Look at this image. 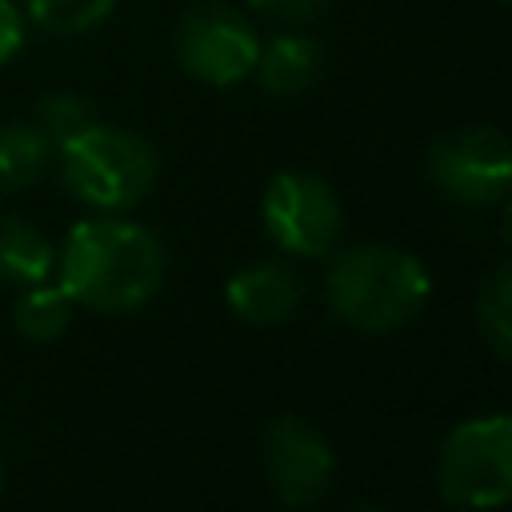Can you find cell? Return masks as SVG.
<instances>
[{
	"mask_svg": "<svg viewBox=\"0 0 512 512\" xmlns=\"http://www.w3.org/2000/svg\"><path fill=\"white\" fill-rule=\"evenodd\" d=\"M260 220L272 244L288 256H328L344 236V204L336 188L304 168L276 172L260 196Z\"/></svg>",
	"mask_w": 512,
	"mask_h": 512,
	"instance_id": "obj_5",
	"label": "cell"
},
{
	"mask_svg": "<svg viewBox=\"0 0 512 512\" xmlns=\"http://www.w3.org/2000/svg\"><path fill=\"white\" fill-rule=\"evenodd\" d=\"M116 0H24V16L48 36H80L112 16Z\"/></svg>",
	"mask_w": 512,
	"mask_h": 512,
	"instance_id": "obj_15",
	"label": "cell"
},
{
	"mask_svg": "<svg viewBox=\"0 0 512 512\" xmlns=\"http://www.w3.org/2000/svg\"><path fill=\"white\" fill-rule=\"evenodd\" d=\"M52 156V144L36 124L12 120L0 124V192H20L28 188Z\"/></svg>",
	"mask_w": 512,
	"mask_h": 512,
	"instance_id": "obj_13",
	"label": "cell"
},
{
	"mask_svg": "<svg viewBox=\"0 0 512 512\" xmlns=\"http://www.w3.org/2000/svg\"><path fill=\"white\" fill-rule=\"evenodd\" d=\"M56 152L64 188L96 212L136 208L140 200H148L160 176V156L144 136L100 120H92Z\"/></svg>",
	"mask_w": 512,
	"mask_h": 512,
	"instance_id": "obj_3",
	"label": "cell"
},
{
	"mask_svg": "<svg viewBox=\"0 0 512 512\" xmlns=\"http://www.w3.org/2000/svg\"><path fill=\"white\" fill-rule=\"evenodd\" d=\"M332 0H248V8L268 20V24H280V28H300V24H312L328 12Z\"/></svg>",
	"mask_w": 512,
	"mask_h": 512,
	"instance_id": "obj_17",
	"label": "cell"
},
{
	"mask_svg": "<svg viewBox=\"0 0 512 512\" xmlns=\"http://www.w3.org/2000/svg\"><path fill=\"white\" fill-rule=\"evenodd\" d=\"M260 468L268 488L288 508L316 504L332 480H336V452L320 428H312L304 416L280 412L268 420L260 436Z\"/></svg>",
	"mask_w": 512,
	"mask_h": 512,
	"instance_id": "obj_8",
	"label": "cell"
},
{
	"mask_svg": "<svg viewBox=\"0 0 512 512\" xmlns=\"http://www.w3.org/2000/svg\"><path fill=\"white\" fill-rule=\"evenodd\" d=\"M332 256V252H328ZM328 308L340 324L384 336L408 328L432 296V276L420 256L396 244H352L340 248L324 276Z\"/></svg>",
	"mask_w": 512,
	"mask_h": 512,
	"instance_id": "obj_2",
	"label": "cell"
},
{
	"mask_svg": "<svg viewBox=\"0 0 512 512\" xmlns=\"http://www.w3.org/2000/svg\"><path fill=\"white\" fill-rule=\"evenodd\" d=\"M320 68H324L320 40L300 36V32H280L268 44H260L252 76L268 96H296L316 84Z\"/></svg>",
	"mask_w": 512,
	"mask_h": 512,
	"instance_id": "obj_10",
	"label": "cell"
},
{
	"mask_svg": "<svg viewBox=\"0 0 512 512\" xmlns=\"http://www.w3.org/2000/svg\"><path fill=\"white\" fill-rule=\"evenodd\" d=\"M476 332L496 360L512 356V272L500 264L476 296Z\"/></svg>",
	"mask_w": 512,
	"mask_h": 512,
	"instance_id": "obj_14",
	"label": "cell"
},
{
	"mask_svg": "<svg viewBox=\"0 0 512 512\" xmlns=\"http://www.w3.org/2000/svg\"><path fill=\"white\" fill-rule=\"evenodd\" d=\"M24 36H28V16L16 0H0V68L12 64L24 48Z\"/></svg>",
	"mask_w": 512,
	"mask_h": 512,
	"instance_id": "obj_18",
	"label": "cell"
},
{
	"mask_svg": "<svg viewBox=\"0 0 512 512\" xmlns=\"http://www.w3.org/2000/svg\"><path fill=\"white\" fill-rule=\"evenodd\" d=\"M260 36L248 16L228 4H196L176 24V60L180 68L212 88H232L252 76Z\"/></svg>",
	"mask_w": 512,
	"mask_h": 512,
	"instance_id": "obj_7",
	"label": "cell"
},
{
	"mask_svg": "<svg viewBox=\"0 0 512 512\" xmlns=\"http://www.w3.org/2000/svg\"><path fill=\"white\" fill-rule=\"evenodd\" d=\"M56 272V248L52 240L20 216L0 220V280L12 288H28L40 280H52Z\"/></svg>",
	"mask_w": 512,
	"mask_h": 512,
	"instance_id": "obj_11",
	"label": "cell"
},
{
	"mask_svg": "<svg viewBox=\"0 0 512 512\" xmlns=\"http://www.w3.org/2000/svg\"><path fill=\"white\" fill-rule=\"evenodd\" d=\"M428 180L456 204L488 208L500 204L512 176V144L496 124H464L432 140Z\"/></svg>",
	"mask_w": 512,
	"mask_h": 512,
	"instance_id": "obj_6",
	"label": "cell"
},
{
	"mask_svg": "<svg viewBox=\"0 0 512 512\" xmlns=\"http://www.w3.org/2000/svg\"><path fill=\"white\" fill-rule=\"evenodd\" d=\"M492 4H508V0H492Z\"/></svg>",
	"mask_w": 512,
	"mask_h": 512,
	"instance_id": "obj_19",
	"label": "cell"
},
{
	"mask_svg": "<svg viewBox=\"0 0 512 512\" xmlns=\"http://www.w3.org/2000/svg\"><path fill=\"white\" fill-rule=\"evenodd\" d=\"M224 300L240 324L276 328V324L292 320V312L300 304V280L280 260H256V264H244L228 276Z\"/></svg>",
	"mask_w": 512,
	"mask_h": 512,
	"instance_id": "obj_9",
	"label": "cell"
},
{
	"mask_svg": "<svg viewBox=\"0 0 512 512\" xmlns=\"http://www.w3.org/2000/svg\"><path fill=\"white\" fill-rule=\"evenodd\" d=\"M56 284L76 308L136 312L164 284V244L144 224L120 216L80 220L56 248Z\"/></svg>",
	"mask_w": 512,
	"mask_h": 512,
	"instance_id": "obj_1",
	"label": "cell"
},
{
	"mask_svg": "<svg viewBox=\"0 0 512 512\" xmlns=\"http://www.w3.org/2000/svg\"><path fill=\"white\" fill-rule=\"evenodd\" d=\"M0 476H4V468H0Z\"/></svg>",
	"mask_w": 512,
	"mask_h": 512,
	"instance_id": "obj_20",
	"label": "cell"
},
{
	"mask_svg": "<svg viewBox=\"0 0 512 512\" xmlns=\"http://www.w3.org/2000/svg\"><path fill=\"white\" fill-rule=\"evenodd\" d=\"M436 492L456 508H500L512 496V420L504 412L468 416L444 436Z\"/></svg>",
	"mask_w": 512,
	"mask_h": 512,
	"instance_id": "obj_4",
	"label": "cell"
},
{
	"mask_svg": "<svg viewBox=\"0 0 512 512\" xmlns=\"http://www.w3.org/2000/svg\"><path fill=\"white\" fill-rule=\"evenodd\" d=\"M92 104L76 92H48L36 108V128L44 132V140L52 148H64L72 136H80L92 124Z\"/></svg>",
	"mask_w": 512,
	"mask_h": 512,
	"instance_id": "obj_16",
	"label": "cell"
},
{
	"mask_svg": "<svg viewBox=\"0 0 512 512\" xmlns=\"http://www.w3.org/2000/svg\"><path fill=\"white\" fill-rule=\"evenodd\" d=\"M72 308H76L72 296L56 280H40V284L20 288V296L12 304V328L32 344H48L68 332Z\"/></svg>",
	"mask_w": 512,
	"mask_h": 512,
	"instance_id": "obj_12",
	"label": "cell"
}]
</instances>
